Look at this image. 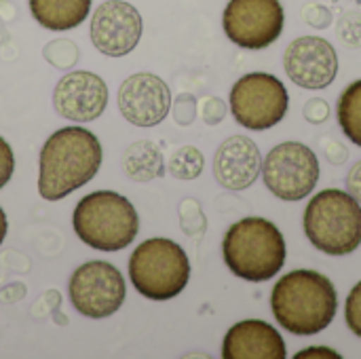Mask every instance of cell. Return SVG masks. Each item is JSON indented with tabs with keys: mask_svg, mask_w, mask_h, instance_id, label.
Wrapping results in <instances>:
<instances>
[{
	"mask_svg": "<svg viewBox=\"0 0 361 359\" xmlns=\"http://www.w3.org/2000/svg\"><path fill=\"white\" fill-rule=\"evenodd\" d=\"M173 118L178 125H190L197 116V99L188 93L178 95V99L173 102Z\"/></svg>",
	"mask_w": 361,
	"mask_h": 359,
	"instance_id": "cell-25",
	"label": "cell"
},
{
	"mask_svg": "<svg viewBox=\"0 0 361 359\" xmlns=\"http://www.w3.org/2000/svg\"><path fill=\"white\" fill-rule=\"evenodd\" d=\"M305 233L328 256H347L361 245V203L347 190L326 188L305 209Z\"/></svg>",
	"mask_w": 361,
	"mask_h": 359,
	"instance_id": "cell-5",
	"label": "cell"
},
{
	"mask_svg": "<svg viewBox=\"0 0 361 359\" xmlns=\"http://www.w3.org/2000/svg\"><path fill=\"white\" fill-rule=\"evenodd\" d=\"M347 193H351L361 203V161H357L347 176Z\"/></svg>",
	"mask_w": 361,
	"mask_h": 359,
	"instance_id": "cell-30",
	"label": "cell"
},
{
	"mask_svg": "<svg viewBox=\"0 0 361 359\" xmlns=\"http://www.w3.org/2000/svg\"><path fill=\"white\" fill-rule=\"evenodd\" d=\"M142 15L125 0L102 2L91 17V42L108 57L131 53L142 38Z\"/></svg>",
	"mask_w": 361,
	"mask_h": 359,
	"instance_id": "cell-11",
	"label": "cell"
},
{
	"mask_svg": "<svg viewBox=\"0 0 361 359\" xmlns=\"http://www.w3.org/2000/svg\"><path fill=\"white\" fill-rule=\"evenodd\" d=\"M203 167H205V157L195 146H182L169 159V174L176 180H186V182L197 180L203 174Z\"/></svg>",
	"mask_w": 361,
	"mask_h": 359,
	"instance_id": "cell-20",
	"label": "cell"
},
{
	"mask_svg": "<svg viewBox=\"0 0 361 359\" xmlns=\"http://www.w3.org/2000/svg\"><path fill=\"white\" fill-rule=\"evenodd\" d=\"M42 55L51 66H55L59 70H68L78 61V47L72 40L57 38V40H53V42H49L44 47Z\"/></svg>",
	"mask_w": 361,
	"mask_h": 359,
	"instance_id": "cell-21",
	"label": "cell"
},
{
	"mask_svg": "<svg viewBox=\"0 0 361 359\" xmlns=\"http://www.w3.org/2000/svg\"><path fill=\"white\" fill-rule=\"evenodd\" d=\"M338 36L345 47L357 49L361 47V15L360 13H345L338 21Z\"/></svg>",
	"mask_w": 361,
	"mask_h": 359,
	"instance_id": "cell-23",
	"label": "cell"
},
{
	"mask_svg": "<svg viewBox=\"0 0 361 359\" xmlns=\"http://www.w3.org/2000/svg\"><path fill=\"white\" fill-rule=\"evenodd\" d=\"M104 161L102 144L85 127H63L47 138L38 159V195L44 201L66 199L89 184Z\"/></svg>",
	"mask_w": 361,
	"mask_h": 359,
	"instance_id": "cell-1",
	"label": "cell"
},
{
	"mask_svg": "<svg viewBox=\"0 0 361 359\" xmlns=\"http://www.w3.org/2000/svg\"><path fill=\"white\" fill-rule=\"evenodd\" d=\"M72 226L91 250L121 252L135 241L140 216L127 197L112 190H95L76 203Z\"/></svg>",
	"mask_w": 361,
	"mask_h": 359,
	"instance_id": "cell-4",
	"label": "cell"
},
{
	"mask_svg": "<svg viewBox=\"0 0 361 359\" xmlns=\"http://www.w3.org/2000/svg\"><path fill=\"white\" fill-rule=\"evenodd\" d=\"M286 11L279 0H228L222 28L231 42L260 51L271 47L283 32Z\"/></svg>",
	"mask_w": 361,
	"mask_h": 359,
	"instance_id": "cell-10",
	"label": "cell"
},
{
	"mask_svg": "<svg viewBox=\"0 0 361 359\" xmlns=\"http://www.w3.org/2000/svg\"><path fill=\"white\" fill-rule=\"evenodd\" d=\"M294 358H298V359H302V358H334V359H341L343 355H341V353H336V351H332V349H328V347H309V349H305V351L296 353Z\"/></svg>",
	"mask_w": 361,
	"mask_h": 359,
	"instance_id": "cell-31",
	"label": "cell"
},
{
	"mask_svg": "<svg viewBox=\"0 0 361 359\" xmlns=\"http://www.w3.org/2000/svg\"><path fill=\"white\" fill-rule=\"evenodd\" d=\"M345 322L349 330L361 339V281L349 292L345 303Z\"/></svg>",
	"mask_w": 361,
	"mask_h": 359,
	"instance_id": "cell-24",
	"label": "cell"
},
{
	"mask_svg": "<svg viewBox=\"0 0 361 359\" xmlns=\"http://www.w3.org/2000/svg\"><path fill=\"white\" fill-rule=\"evenodd\" d=\"M336 114L345 135L361 148V80L351 83L341 93Z\"/></svg>",
	"mask_w": 361,
	"mask_h": 359,
	"instance_id": "cell-19",
	"label": "cell"
},
{
	"mask_svg": "<svg viewBox=\"0 0 361 359\" xmlns=\"http://www.w3.org/2000/svg\"><path fill=\"white\" fill-rule=\"evenodd\" d=\"M53 106L59 116L74 123L99 118L108 106V85L102 76L76 70L59 78L53 91Z\"/></svg>",
	"mask_w": 361,
	"mask_h": 359,
	"instance_id": "cell-14",
	"label": "cell"
},
{
	"mask_svg": "<svg viewBox=\"0 0 361 359\" xmlns=\"http://www.w3.org/2000/svg\"><path fill=\"white\" fill-rule=\"evenodd\" d=\"M169 85L150 72H137L118 87V110L135 127H154L171 110Z\"/></svg>",
	"mask_w": 361,
	"mask_h": 359,
	"instance_id": "cell-13",
	"label": "cell"
},
{
	"mask_svg": "<svg viewBox=\"0 0 361 359\" xmlns=\"http://www.w3.org/2000/svg\"><path fill=\"white\" fill-rule=\"evenodd\" d=\"M288 104L286 85L267 72L245 74L231 89V112L241 127L252 131H267L279 125Z\"/></svg>",
	"mask_w": 361,
	"mask_h": 359,
	"instance_id": "cell-7",
	"label": "cell"
},
{
	"mask_svg": "<svg viewBox=\"0 0 361 359\" xmlns=\"http://www.w3.org/2000/svg\"><path fill=\"white\" fill-rule=\"evenodd\" d=\"M267 188L281 201H300L319 182L317 154L302 142H283L262 161Z\"/></svg>",
	"mask_w": 361,
	"mask_h": 359,
	"instance_id": "cell-9",
	"label": "cell"
},
{
	"mask_svg": "<svg viewBox=\"0 0 361 359\" xmlns=\"http://www.w3.org/2000/svg\"><path fill=\"white\" fill-rule=\"evenodd\" d=\"M129 279L148 300H171L190 279V260L182 245L165 237L142 241L129 258Z\"/></svg>",
	"mask_w": 361,
	"mask_h": 359,
	"instance_id": "cell-6",
	"label": "cell"
},
{
	"mask_svg": "<svg viewBox=\"0 0 361 359\" xmlns=\"http://www.w3.org/2000/svg\"><path fill=\"white\" fill-rule=\"evenodd\" d=\"M203 121L207 125H218L226 116V104L220 97H207L203 99Z\"/></svg>",
	"mask_w": 361,
	"mask_h": 359,
	"instance_id": "cell-27",
	"label": "cell"
},
{
	"mask_svg": "<svg viewBox=\"0 0 361 359\" xmlns=\"http://www.w3.org/2000/svg\"><path fill=\"white\" fill-rule=\"evenodd\" d=\"M288 78L302 89H326L338 74L336 49L322 36L292 40L283 55Z\"/></svg>",
	"mask_w": 361,
	"mask_h": 359,
	"instance_id": "cell-12",
	"label": "cell"
},
{
	"mask_svg": "<svg viewBox=\"0 0 361 359\" xmlns=\"http://www.w3.org/2000/svg\"><path fill=\"white\" fill-rule=\"evenodd\" d=\"M224 359H286L281 334L262 320H245L235 324L222 343Z\"/></svg>",
	"mask_w": 361,
	"mask_h": 359,
	"instance_id": "cell-16",
	"label": "cell"
},
{
	"mask_svg": "<svg viewBox=\"0 0 361 359\" xmlns=\"http://www.w3.org/2000/svg\"><path fill=\"white\" fill-rule=\"evenodd\" d=\"M302 19L317 30H326L332 23V11L324 4H307L302 8Z\"/></svg>",
	"mask_w": 361,
	"mask_h": 359,
	"instance_id": "cell-26",
	"label": "cell"
},
{
	"mask_svg": "<svg viewBox=\"0 0 361 359\" xmlns=\"http://www.w3.org/2000/svg\"><path fill=\"white\" fill-rule=\"evenodd\" d=\"M125 171L135 182H150L165 176V161L159 146L150 140L133 142L123 154Z\"/></svg>",
	"mask_w": 361,
	"mask_h": 359,
	"instance_id": "cell-18",
	"label": "cell"
},
{
	"mask_svg": "<svg viewBox=\"0 0 361 359\" xmlns=\"http://www.w3.org/2000/svg\"><path fill=\"white\" fill-rule=\"evenodd\" d=\"M93 0H30V13L51 32H66L78 28L91 13Z\"/></svg>",
	"mask_w": 361,
	"mask_h": 359,
	"instance_id": "cell-17",
	"label": "cell"
},
{
	"mask_svg": "<svg viewBox=\"0 0 361 359\" xmlns=\"http://www.w3.org/2000/svg\"><path fill=\"white\" fill-rule=\"evenodd\" d=\"M224 262L233 275L250 284L273 279L286 264V239L267 218L235 222L222 241Z\"/></svg>",
	"mask_w": 361,
	"mask_h": 359,
	"instance_id": "cell-3",
	"label": "cell"
},
{
	"mask_svg": "<svg viewBox=\"0 0 361 359\" xmlns=\"http://www.w3.org/2000/svg\"><path fill=\"white\" fill-rule=\"evenodd\" d=\"M68 296L80 315L89 320H106L123 307L127 286L114 264L106 260H91L72 273Z\"/></svg>",
	"mask_w": 361,
	"mask_h": 359,
	"instance_id": "cell-8",
	"label": "cell"
},
{
	"mask_svg": "<svg viewBox=\"0 0 361 359\" xmlns=\"http://www.w3.org/2000/svg\"><path fill=\"white\" fill-rule=\"evenodd\" d=\"M15 171V157L13 150L8 146V142L4 138H0V188L6 186V182L11 180Z\"/></svg>",
	"mask_w": 361,
	"mask_h": 359,
	"instance_id": "cell-29",
	"label": "cell"
},
{
	"mask_svg": "<svg viewBox=\"0 0 361 359\" xmlns=\"http://www.w3.org/2000/svg\"><path fill=\"white\" fill-rule=\"evenodd\" d=\"M6 231H8L6 214H4V209L0 207V245H2V241H4V237H6Z\"/></svg>",
	"mask_w": 361,
	"mask_h": 359,
	"instance_id": "cell-32",
	"label": "cell"
},
{
	"mask_svg": "<svg viewBox=\"0 0 361 359\" xmlns=\"http://www.w3.org/2000/svg\"><path fill=\"white\" fill-rule=\"evenodd\" d=\"M262 171V154L254 140L233 135L222 142L214 157V176L228 190L250 188Z\"/></svg>",
	"mask_w": 361,
	"mask_h": 359,
	"instance_id": "cell-15",
	"label": "cell"
},
{
	"mask_svg": "<svg viewBox=\"0 0 361 359\" xmlns=\"http://www.w3.org/2000/svg\"><path fill=\"white\" fill-rule=\"evenodd\" d=\"M180 226L188 237H201L205 233L207 222H205V216H203L199 201L186 199L180 203Z\"/></svg>",
	"mask_w": 361,
	"mask_h": 359,
	"instance_id": "cell-22",
	"label": "cell"
},
{
	"mask_svg": "<svg viewBox=\"0 0 361 359\" xmlns=\"http://www.w3.org/2000/svg\"><path fill=\"white\" fill-rule=\"evenodd\" d=\"M328 116H330V106L322 97H313V99L307 102V106H305V118L309 123L322 125V123L328 121Z\"/></svg>",
	"mask_w": 361,
	"mask_h": 359,
	"instance_id": "cell-28",
	"label": "cell"
},
{
	"mask_svg": "<svg viewBox=\"0 0 361 359\" xmlns=\"http://www.w3.org/2000/svg\"><path fill=\"white\" fill-rule=\"evenodd\" d=\"M271 309L283 330L296 336H313L334 322L338 294L326 275L300 269L283 275L275 284Z\"/></svg>",
	"mask_w": 361,
	"mask_h": 359,
	"instance_id": "cell-2",
	"label": "cell"
}]
</instances>
